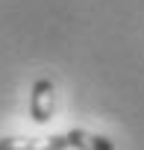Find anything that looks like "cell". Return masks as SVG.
Masks as SVG:
<instances>
[{"instance_id": "1", "label": "cell", "mask_w": 144, "mask_h": 150, "mask_svg": "<svg viewBox=\"0 0 144 150\" xmlns=\"http://www.w3.org/2000/svg\"><path fill=\"white\" fill-rule=\"evenodd\" d=\"M38 150H115V141L106 138V135H97V132L74 127L68 132L50 135L44 144H38Z\"/></svg>"}, {"instance_id": "2", "label": "cell", "mask_w": 144, "mask_h": 150, "mask_svg": "<svg viewBox=\"0 0 144 150\" xmlns=\"http://www.w3.org/2000/svg\"><path fill=\"white\" fill-rule=\"evenodd\" d=\"M53 109H56V88H53L50 80L41 77L30 88V118L38 127H44V124L53 121Z\"/></svg>"}, {"instance_id": "3", "label": "cell", "mask_w": 144, "mask_h": 150, "mask_svg": "<svg viewBox=\"0 0 144 150\" xmlns=\"http://www.w3.org/2000/svg\"><path fill=\"white\" fill-rule=\"evenodd\" d=\"M0 150H38V141L30 135H3Z\"/></svg>"}]
</instances>
